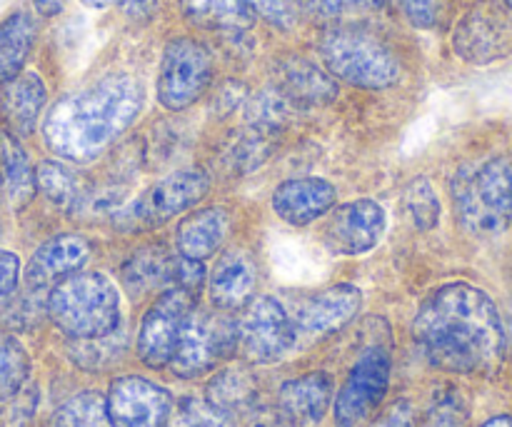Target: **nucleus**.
<instances>
[{
	"label": "nucleus",
	"mask_w": 512,
	"mask_h": 427,
	"mask_svg": "<svg viewBox=\"0 0 512 427\" xmlns=\"http://www.w3.org/2000/svg\"><path fill=\"white\" fill-rule=\"evenodd\" d=\"M413 335L433 368L455 375H495L505 358V330L493 298L470 283L435 290L415 315Z\"/></svg>",
	"instance_id": "obj_1"
},
{
	"label": "nucleus",
	"mask_w": 512,
	"mask_h": 427,
	"mask_svg": "<svg viewBox=\"0 0 512 427\" xmlns=\"http://www.w3.org/2000/svg\"><path fill=\"white\" fill-rule=\"evenodd\" d=\"M143 105L145 90L138 78L108 75L60 98L45 113L43 140L58 158L90 163L138 120Z\"/></svg>",
	"instance_id": "obj_2"
},
{
	"label": "nucleus",
	"mask_w": 512,
	"mask_h": 427,
	"mask_svg": "<svg viewBox=\"0 0 512 427\" xmlns=\"http://www.w3.org/2000/svg\"><path fill=\"white\" fill-rule=\"evenodd\" d=\"M55 328L73 340H100L120 323V295L103 273H73L45 300Z\"/></svg>",
	"instance_id": "obj_3"
},
{
	"label": "nucleus",
	"mask_w": 512,
	"mask_h": 427,
	"mask_svg": "<svg viewBox=\"0 0 512 427\" xmlns=\"http://www.w3.org/2000/svg\"><path fill=\"white\" fill-rule=\"evenodd\" d=\"M453 203L460 223L475 235H498L512 223V158L463 168L453 180Z\"/></svg>",
	"instance_id": "obj_4"
},
{
	"label": "nucleus",
	"mask_w": 512,
	"mask_h": 427,
	"mask_svg": "<svg viewBox=\"0 0 512 427\" xmlns=\"http://www.w3.org/2000/svg\"><path fill=\"white\" fill-rule=\"evenodd\" d=\"M320 55L333 78L363 90H385L400 80V60L375 35L330 28L320 38Z\"/></svg>",
	"instance_id": "obj_5"
},
{
	"label": "nucleus",
	"mask_w": 512,
	"mask_h": 427,
	"mask_svg": "<svg viewBox=\"0 0 512 427\" xmlns=\"http://www.w3.org/2000/svg\"><path fill=\"white\" fill-rule=\"evenodd\" d=\"M210 178L200 168L175 170L155 185H150L140 198L113 213V228L123 233H145L173 220L175 215L195 208L208 195Z\"/></svg>",
	"instance_id": "obj_6"
},
{
	"label": "nucleus",
	"mask_w": 512,
	"mask_h": 427,
	"mask_svg": "<svg viewBox=\"0 0 512 427\" xmlns=\"http://www.w3.org/2000/svg\"><path fill=\"white\" fill-rule=\"evenodd\" d=\"M238 348L235 323L213 310H190L180 330L178 348L170 358V370L183 380H195L218 368Z\"/></svg>",
	"instance_id": "obj_7"
},
{
	"label": "nucleus",
	"mask_w": 512,
	"mask_h": 427,
	"mask_svg": "<svg viewBox=\"0 0 512 427\" xmlns=\"http://www.w3.org/2000/svg\"><path fill=\"white\" fill-rule=\"evenodd\" d=\"M213 83V58L195 38H175L165 45L158 70V100L165 110L190 108Z\"/></svg>",
	"instance_id": "obj_8"
},
{
	"label": "nucleus",
	"mask_w": 512,
	"mask_h": 427,
	"mask_svg": "<svg viewBox=\"0 0 512 427\" xmlns=\"http://www.w3.org/2000/svg\"><path fill=\"white\" fill-rule=\"evenodd\" d=\"M453 53L470 65H490L512 55V13L498 0L470 5L453 30Z\"/></svg>",
	"instance_id": "obj_9"
},
{
	"label": "nucleus",
	"mask_w": 512,
	"mask_h": 427,
	"mask_svg": "<svg viewBox=\"0 0 512 427\" xmlns=\"http://www.w3.org/2000/svg\"><path fill=\"white\" fill-rule=\"evenodd\" d=\"M390 353L383 345H370L355 360L348 380L335 398L338 427H363L380 408L390 388Z\"/></svg>",
	"instance_id": "obj_10"
},
{
	"label": "nucleus",
	"mask_w": 512,
	"mask_h": 427,
	"mask_svg": "<svg viewBox=\"0 0 512 427\" xmlns=\"http://www.w3.org/2000/svg\"><path fill=\"white\" fill-rule=\"evenodd\" d=\"M238 350L248 363L268 365L283 358L295 343V325L283 305L270 295L253 298L235 323Z\"/></svg>",
	"instance_id": "obj_11"
},
{
	"label": "nucleus",
	"mask_w": 512,
	"mask_h": 427,
	"mask_svg": "<svg viewBox=\"0 0 512 427\" xmlns=\"http://www.w3.org/2000/svg\"><path fill=\"white\" fill-rule=\"evenodd\" d=\"M193 300V295L185 290L168 288L143 315L138 330V355L148 368L160 370L170 363L178 348L185 318L193 310Z\"/></svg>",
	"instance_id": "obj_12"
},
{
	"label": "nucleus",
	"mask_w": 512,
	"mask_h": 427,
	"mask_svg": "<svg viewBox=\"0 0 512 427\" xmlns=\"http://www.w3.org/2000/svg\"><path fill=\"white\" fill-rule=\"evenodd\" d=\"M105 403L115 427H168L173 413V398L168 390L140 375L115 380Z\"/></svg>",
	"instance_id": "obj_13"
},
{
	"label": "nucleus",
	"mask_w": 512,
	"mask_h": 427,
	"mask_svg": "<svg viewBox=\"0 0 512 427\" xmlns=\"http://www.w3.org/2000/svg\"><path fill=\"white\" fill-rule=\"evenodd\" d=\"M385 210L375 200H353L330 210L323 240L338 255H365L380 243L385 233Z\"/></svg>",
	"instance_id": "obj_14"
},
{
	"label": "nucleus",
	"mask_w": 512,
	"mask_h": 427,
	"mask_svg": "<svg viewBox=\"0 0 512 427\" xmlns=\"http://www.w3.org/2000/svg\"><path fill=\"white\" fill-rule=\"evenodd\" d=\"M335 185L323 178L285 180L273 193V213L293 228H305L335 208Z\"/></svg>",
	"instance_id": "obj_15"
},
{
	"label": "nucleus",
	"mask_w": 512,
	"mask_h": 427,
	"mask_svg": "<svg viewBox=\"0 0 512 427\" xmlns=\"http://www.w3.org/2000/svg\"><path fill=\"white\" fill-rule=\"evenodd\" d=\"M275 88L293 105H330L338 98V83L328 70L303 55H285L275 63Z\"/></svg>",
	"instance_id": "obj_16"
},
{
	"label": "nucleus",
	"mask_w": 512,
	"mask_h": 427,
	"mask_svg": "<svg viewBox=\"0 0 512 427\" xmlns=\"http://www.w3.org/2000/svg\"><path fill=\"white\" fill-rule=\"evenodd\" d=\"M90 253H93V248L83 235H55L33 253L28 268H25V280H28L30 288H48V285L60 283L68 275L78 273L88 263Z\"/></svg>",
	"instance_id": "obj_17"
},
{
	"label": "nucleus",
	"mask_w": 512,
	"mask_h": 427,
	"mask_svg": "<svg viewBox=\"0 0 512 427\" xmlns=\"http://www.w3.org/2000/svg\"><path fill=\"white\" fill-rule=\"evenodd\" d=\"M363 305V293L355 285L340 283L308 300L298 313V328L310 338L338 333L358 315Z\"/></svg>",
	"instance_id": "obj_18"
},
{
	"label": "nucleus",
	"mask_w": 512,
	"mask_h": 427,
	"mask_svg": "<svg viewBox=\"0 0 512 427\" xmlns=\"http://www.w3.org/2000/svg\"><path fill=\"white\" fill-rule=\"evenodd\" d=\"M258 268L248 250L230 248L210 275V300L218 310H243L255 298Z\"/></svg>",
	"instance_id": "obj_19"
},
{
	"label": "nucleus",
	"mask_w": 512,
	"mask_h": 427,
	"mask_svg": "<svg viewBox=\"0 0 512 427\" xmlns=\"http://www.w3.org/2000/svg\"><path fill=\"white\" fill-rule=\"evenodd\" d=\"M333 403V380L328 373H308L288 380L280 388L278 410L288 425L303 427L320 423Z\"/></svg>",
	"instance_id": "obj_20"
},
{
	"label": "nucleus",
	"mask_w": 512,
	"mask_h": 427,
	"mask_svg": "<svg viewBox=\"0 0 512 427\" xmlns=\"http://www.w3.org/2000/svg\"><path fill=\"white\" fill-rule=\"evenodd\" d=\"M48 100V90L38 73H18L3 85L0 110L15 135H30Z\"/></svg>",
	"instance_id": "obj_21"
},
{
	"label": "nucleus",
	"mask_w": 512,
	"mask_h": 427,
	"mask_svg": "<svg viewBox=\"0 0 512 427\" xmlns=\"http://www.w3.org/2000/svg\"><path fill=\"white\" fill-rule=\"evenodd\" d=\"M230 228V215L225 208L213 205V208H200L183 218L175 233V245L178 253L185 258L205 260L215 255V250L225 243Z\"/></svg>",
	"instance_id": "obj_22"
},
{
	"label": "nucleus",
	"mask_w": 512,
	"mask_h": 427,
	"mask_svg": "<svg viewBox=\"0 0 512 427\" xmlns=\"http://www.w3.org/2000/svg\"><path fill=\"white\" fill-rule=\"evenodd\" d=\"M178 3L183 18L203 30L245 33L258 20L250 0H178Z\"/></svg>",
	"instance_id": "obj_23"
},
{
	"label": "nucleus",
	"mask_w": 512,
	"mask_h": 427,
	"mask_svg": "<svg viewBox=\"0 0 512 427\" xmlns=\"http://www.w3.org/2000/svg\"><path fill=\"white\" fill-rule=\"evenodd\" d=\"M175 255L163 245H145L135 250L123 265V283L130 295H150L155 290L173 288Z\"/></svg>",
	"instance_id": "obj_24"
},
{
	"label": "nucleus",
	"mask_w": 512,
	"mask_h": 427,
	"mask_svg": "<svg viewBox=\"0 0 512 427\" xmlns=\"http://www.w3.org/2000/svg\"><path fill=\"white\" fill-rule=\"evenodd\" d=\"M0 178L10 208L23 210L35 195V170L28 153L10 133H0Z\"/></svg>",
	"instance_id": "obj_25"
},
{
	"label": "nucleus",
	"mask_w": 512,
	"mask_h": 427,
	"mask_svg": "<svg viewBox=\"0 0 512 427\" xmlns=\"http://www.w3.org/2000/svg\"><path fill=\"white\" fill-rule=\"evenodd\" d=\"M35 38H38V25L30 13L20 10L0 23V88L18 73H23Z\"/></svg>",
	"instance_id": "obj_26"
},
{
	"label": "nucleus",
	"mask_w": 512,
	"mask_h": 427,
	"mask_svg": "<svg viewBox=\"0 0 512 427\" xmlns=\"http://www.w3.org/2000/svg\"><path fill=\"white\" fill-rule=\"evenodd\" d=\"M255 395H258L255 375L248 368H238V365L220 370L208 383V403L230 415L250 408L255 403Z\"/></svg>",
	"instance_id": "obj_27"
},
{
	"label": "nucleus",
	"mask_w": 512,
	"mask_h": 427,
	"mask_svg": "<svg viewBox=\"0 0 512 427\" xmlns=\"http://www.w3.org/2000/svg\"><path fill=\"white\" fill-rule=\"evenodd\" d=\"M290 115H293V103H290L278 88L260 90V93H255L253 98L245 103V120H248V128L270 140L288 128Z\"/></svg>",
	"instance_id": "obj_28"
},
{
	"label": "nucleus",
	"mask_w": 512,
	"mask_h": 427,
	"mask_svg": "<svg viewBox=\"0 0 512 427\" xmlns=\"http://www.w3.org/2000/svg\"><path fill=\"white\" fill-rule=\"evenodd\" d=\"M35 188L45 195L48 203H53L60 210H73L80 193H83V183L75 175V170H70L60 160H43L35 168Z\"/></svg>",
	"instance_id": "obj_29"
},
{
	"label": "nucleus",
	"mask_w": 512,
	"mask_h": 427,
	"mask_svg": "<svg viewBox=\"0 0 512 427\" xmlns=\"http://www.w3.org/2000/svg\"><path fill=\"white\" fill-rule=\"evenodd\" d=\"M30 375V358L20 340L0 333V403H8L23 390Z\"/></svg>",
	"instance_id": "obj_30"
},
{
	"label": "nucleus",
	"mask_w": 512,
	"mask_h": 427,
	"mask_svg": "<svg viewBox=\"0 0 512 427\" xmlns=\"http://www.w3.org/2000/svg\"><path fill=\"white\" fill-rule=\"evenodd\" d=\"M53 427H115L110 420L108 403L98 393H78L60 405Z\"/></svg>",
	"instance_id": "obj_31"
},
{
	"label": "nucleus",
	"mask_w": 512,
	"mask_h": 427,
	"mask_svg": "<svg viewBox=\"0 0 512 427\" xmlns=\"http://www.w3.org/2000/svg\"><path fill=\"white\" fill-rule=\"evenodd\" d=\"M403 210L413 228L433 230L440 220V200L428 178H413L403 190Z\"/></svg>",
	"instance_id": "obj_32"
},
{
	"label": "nucleus",
	"mask_w": 512,
	"mask_h": 427,
	"mask_svg": "<svg viewBox=\"0 0 512 427\" xmlns=\"http://www.w3.org/2000/svg\"><path fill=\"white\" fill-rule=\"evenodd\" d=\"M168 427H235L233 415L215 408L208 400L185 398L170 413Z\"/></svg>",
	"instance_id": "obj_33"
},
{
	"label": "nucleus",
	"mask_w": 512,
	"mask_h": 427,
	"mask_svg": "<svg viewBox=\"0 0 512 427\" xmlns=\"http://www.w3.org/2000/svg\"><path fill=\"white\" fill-rule=\"evenodd\" d=\"M270 143L273 140L248 128L230 145V163H233V168L238 173H248V170L260 168L265 163V158L270 155Z\"/></svg>",
	"instance_id": "obj_34"
},
{
	"label": "nucleus",
	"mask_w": 512,
	"mask_h": 427,
	"mask_svg": "<svg viewBox=\"0 0 512 427\" xmlns=\"http://www.w3.org/2000/svg\"><path fill=\"white\" fill-rule=\"evenodd\" d=\"M35 290L38 288H30L28 293L13 295V298L5 300L3 308H0V318H3L5 325H10V328H30L38 320L40 310H45V303L33 298Z\"/></svg>",
	"instance_id": "obj_35"
},
{
	"label": "nucleus",
	"mask_w": 512,
	"mask_h": 427,
	"mask_svg": "<svg viewBox=\"0 0 512 427\" xmlns=\"http://www.w3.org/2000/svg\"><path fill=\"white\" fill-rule=\"evenodd\" d=\"M310 10L318 13L320 18L338 20L343 15H363L375 13L385 5V0H308Z\"/></svg>",
	"instance_id": "obj_36"
},
{
	"label": "nucleus",
	"mask_w": 512,
	"mask_h": 427,
	"mask_svg": "<svg viewBox=\"0 0 512 427\" xmlns=\"http://www.w3.org/2000/svg\"><path fill=\"white\" fill-rule=\"evenodd\" d=\"M465 418H468V410H465L460 395L448 393L433 403L428 425L430 427H463Z\"/></svg>",
	"instance_id": "obj_37"
},
{
	"label": "nucleus",
	"mask_w": 512,
	"mask_h": 427,
	"mask_svg": "<svg viewBox=\"0 0 512 427\" xmlns=\"http://www.w3.org/2000/svg\"><path fill=\"white\" fill-rule=\"evenodd\" d=\"M203 285H205L203 260H193V258H185V255H178V258H175L173 288H180L185 290V293L193 295V298H198Z\"/></svg>",
	"instance_id": "obj_38"
},
{
	"label": "nucleus",
	"mask_w": 512,
	"mask_h": 427,
	"mask_svg": "<svg viewBox=\"0 0 512 427\" xmlns=\"http://www.w3.org/2000/svg\"><path fill=\"white\" fill-rule=\"evenodd\" d=\"M255 8V13L265 15L273 25L278 28L290 30L298 23V8H295V0H250Z\"/></svg>",
	"instance_id": "obj_39"
},
{
	"label": "nucleus",
	"mask_w": 512,
	"mask_h": 427,
	"mask_svg": "<svg viewBox=\"0 0 512 427\" xmlns=\"http://www.w3.org/2000/svg\"><path fill=\"white\" fill-rule=\"evenodd\" d=\"M395 5L415 28H433L438 23V0H395Z\"/></svg>",
	"instance_id": "obj_40"
},
{
	"label": "nucleus",
	"mask_w": 512,
	"mask_h": 427,
	"mask_svg": "<svg viewBox=\"0 0 512 427\" xmlns=\"http://www.w3.org/2000/svg\"><path fill=\"white\" fill-rule=\"evenodd\" d=\"M20 280V260L15 253L8 250H0V298H8L10 293H15Z\"/></svg>",
	"instance_id": "obj_41"
},
{
	"label": "nucleus",
	"mask_w": 512,
	"mask_h": 427,
	"mask_svg": "<svg viewBox=\"0 0 512 427\" xmlns=\"http://www.w3.org/2000/svg\"><path fill=\"white\" fill-rule=\"evenodd\" d=\"M370 427H415V410L408 400H398L380 420Z\"/></svg>",
	"instance_id": "obj_42"
},
{
	"label": "nucleus",
	"mask_w": 512,
	"mask_h": 427,
	"mask_svg": "<svg viewBox=\"0 0 512 427\" xmlns=\"http://www.w3.org/2000/svg\"><path fill=\"white\" fill-rule=\"evenodd\" d=\"M120 10L133 23H148L158 10V0H120Z\"/></svg>",
	"instance_id": "obj_43"
},
{
	"label": "nucleus",
	"mask_w": 512,
	"mask_h": 427,
	"mask_svg": "<svg viewBox=\"0 0 512 427\" xmlns=\"http://www.w3.org/2000/svg\"><path fill=\"white\" fill-rule=\"evenodd\" d=\"M250 427H290V425H288V420L280 415V410L278 413H273V410H263V413L255 415L253 425Z\"/></svg>",
	"instance_id": "obj_44"
},
{
	"label": "nucleus",
	"mask_w": 512,
	"mask_h": 427,
	"mask_svg": "<svg viewBox=\"0 0 512 427\" xmlns=\"http://www.w3.org/2000/svg\"><path fill=\"white\" fill-rule=\"evenodd\" d=\"M35 10L45 18H53V15H60L65 8V0H33Z\"/></svg>",
	"instance_id": "obj_45"
},
{
	"label": "nucleus",
	"mask_w": 512,
	"mask_h": 427,
	"mask_svg": "<svg viewBox=\"0 0 512 427\" xmlns=\"http://www.w3.org/2000/svg\"><path fill=\"white\" fill-rule=\"evenodd\" d=\"M480 427H512V418L510 415H498V418L488 420V423H483Z\"/></svg>",
	"instance_id": "obj_46"
},
{
	"label": "nucleus",
	"mask_w": 512,
	"mask_h": 427,
	"mask_svg": "<svg viewBox=\"0 0 512 427\" xmlns=\"http://www.w3.org/2000/svg\"><path fill=\"white\" fill-rule=\"evenodd\" d=\"M80 3L85 5V8H93V10H103L108 8V5L118 3V0H80Z\"/></svg>",
	"instance_id": "obj_47"
},
{
	"label": "nucleus",
	"mask_w": 512,
	"mask_h": 427,
	"mask_svg": "<svg viewBox=\"0 0 512 427\" xmlns=\"http://www.w3.org/2000/svg\"><path fill=\"white\" fill-rule=\"evenodd\" d=\"M503 5H508V8L512 10V0H503Z\"/></svg>",
	"instance_id": "obj_48"
}]
</instances>
